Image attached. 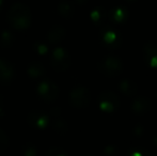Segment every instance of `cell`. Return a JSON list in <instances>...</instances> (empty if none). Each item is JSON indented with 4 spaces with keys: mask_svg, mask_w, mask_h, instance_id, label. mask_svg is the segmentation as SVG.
Masks as SVG:
<instances>
[{
    "mask_svg": "<svg viewBox=\"0 0 157 156\" xmlns=\"http://www.w3.org/2000/svg\"><path fill=\"white\" fill-rule=\"evenodd\" d=\"M8 19L13 28L18 30H25L29 28L31 24V12L30 9L24 3L13 4L8 13Z\"/></svg>",
    "mask_w": 157,
    "mask_h": 156,
    "instance_id": "obj_1",
    "label": "cell"
},
{
    "mask_svg": "<svg viewBox=\"0 0 157 156\" xmlns=\"http://www.w3.org/2000/svg\"><path fill=\"white\" fill-rule=\"evenodd\" d=\"M124 64L122 60L116 56H109L101 61L98 64V70L107 77H117L123 72Z\"/></svg>",
    "mask_w": 157,
    "mask_h": 156,
    "instance_id": "obj_2",
    "label": "cell"
},
{
    "mask_svg": "<svg viewBox=\"0 0 157 156\" xmlns=\"http://www.w3.org/2000/svg\"><path fill=\"white\" fill-rule=\"evenodd\" d=\"M91 102V94L88 88L76 86L70 93V103L75 108H86Z\"/></svg>",
    "mask_w": 157,
    "mask_h": 156,
    "instance_id": "obj_3",
    "label": "cell"
},
{
    "mask_svg": "<svg viewBox=\"0 0 157 156\" xmlns=\"http://www.w3.org/2000/svg\"><path fill=\"white\" fill-rule=\"evenodd\" d=\"M103 43L109 49H117L122 44V34L119 30L112 27H106L101 31Z\"/></svg>",
    "mask_w": 157,
    "mask_h": 156,
    "instance_id": "obj_4",
    "label": "cell"
},
{
    "mask_svg": "<svg viewBox=\"0 0 157 156\" xmlns=\"http://www.w3.org/2000/svg\"><path fill=\"white\" fill-rule=\"evenodd\" d=\"M52 65L56 71H65L71 65V57L62 47H57L52 54Z\"/></svg>",
    "mask_w": 157,
    "mask_h": 156,
    "instance_id": "obj_5",
    "label": "cell"
},
{
    "mask_svg": "<svg viewBox=\"0 0 157 156\" xmlns=\"http://www.w3.org/2000/svg\"><path fill=\"white\" fill-rule=\"evenodd\" d=\"M37 94L46 102H54L59 94V88L50 80H43L37 87Z\"/></svg>",
    "mask_w": 157,
    "mask_h": 156,
    "instance_id": "obj_6",
    "label": "cell"
},
{
    "mask_svg": "<svg viewBox=\"0 0 157 156\" xmlns=\"http://www.w3.org/2000/svg\"><path fill=\"white\" fill-rule=\"evenodd\" d=\"M28 123L33 128L43 129L49 123V118L41 110H33L28 115Z\"/></svg>",
    "mask_w": 157,
    "mask_h": 156,
    "instance_id": "obj_7",
    "label": "cell"
},
{
    "mask_svg": "<svg viewBox=\"0 0 157 156\" xmlns=\"http://www.w3.org/2000/svg\"><path fill=\"white\" fill-rule=\"evenodd\" d=\"M152 108V102L147 96H138L132 103V110L135 115L143 116L147 113Z\"/></svg>",
    "mask_w": 157,
    "mask_h": 156,
    "instance_id": "obj_8",
    "label": "cell"
},
{
    "mask_svg": "<svg viewBox=\"0 0 157 156\" xmlns=\"http://www.w3.org/2000/svg\"><path fill=\"white\" fill-rule=\"evenodd\" d=\"M15 76V71L12 63L6 59L0 58V82L8 85L12 82Z\"/></svg>",
    "mask_w": 157,
    "mask_h": 156,
    "instance_id": "obj_9",
    "label": "cell"
},
{
    "mask_svg": "<svg viewBox=\"0 0 157 156\" xmlns=\"http://www.w3.org/2000/svg\"><path fill=\"white\" fill-rule=\"evenodd\" d=\"M128 18V11L126 8L118 6L108 12V19L113 24H123Z\"/></svg>",
    "mask_w": 157,
    "mask_h": 156,
    "instance_id": "obj_10",
    "label": "cell"
},
{
    "mask_svg": "<svg viewBox=\"0 0 157 156\" xmlns=\"http://www.w3.org/2000/svg\"><path fill=\"white\" fill-rule=\"evenodd\" d=\"M66 36V31L64 29L63 26L61 25H56L50 29V31L48 32V42L52 45H58L61 42L65 39Z\"/></svg>",
    "mask_w": 157,
    "mask_h": 156,
    "instance_id": "obj_11",
    "label": "cell"
},
{
    "mask_svg": "<svg viewBox=\"0 0 157 156\" xmlns=\"http://www.w3.org/2000/svg\"><path fill=\"white\" fill-rule=\"evenodd\" d=\"M120 90L123 94L128 97H132L138 92V85L134 80L130 79H124L120 82Z\"/></svg>",
    "mask_w": 157,
    "mask_h": 156,
    "instance_id": "obj_12",
    "label": "cell"
},
{
    "mask_svg": "<svg viewBox=\"0 0 157 156\" xmlns=\"http://www.w3.org/2000/svg\"><path fill=\"white\" fill-rule=\"evenodd\" d=\"M58 13L65 19H70L74 16L75 9L72 2L67 0H62L58 4Z\"/></svg>",
    "mask_w": 157,
    "mask_h": 156,
    "instance_id": "obj_13",
    "label": "cell"
},
{
    "mask_svg": "<svg viewBox=\"0 0 157 156\" xmlns=\"http://www.w3.org/2000/svg\"><path fill=\"white\" fill-rule=\"evenodd\" d=\"M27 72L30 78L36 80V79L42 78L45 75V67L40 62H32L31 64L28 67Z\"/></svg>",
    "mask_w": 157,
    "mask_h": 156,
    "instance_id": "obj_14",
    "label": "cell"
},
{
    "mask_svg": "<svg viewBox=\"0 0 157 156\" xmlns=\"http://www.w3.org/2000/svg\"><path fill=\"white\" fill-rule=\"evenodd\" d=\"M90 17H91L92 21H93L95 25H101L108 18V13L104 8L97 6V8H95L91 12Z\"/></svg>",
    "mask_w": 157,
    "mask_h": 156,
    "instance_id": "obj_15",
    "label": "cell"
},
{
    "mask_svg": "<svg viewBox=\"0 0 157 156\" xmlns=\"http://www.w3.org/2000/svg\"><path fill=\"white\" fill-rule=\"evenodd\" d=\"M98 101L99 102L104 101V102L110 103L116 109H118L119 107H120V98H119V96L117 95L116 93H113L112 91L101 92V95H99V97H98Z\"/></svg>",
    "mask_w": 157,
    "mask_h": 156,
    "instance_id": "obj_16",
    "label": "cell"
},
{
    "mask_svg": "<svg viewBox=\"0 0 157 156\" xmlns=\"http://www.w3.org/2000/svg\"><path fill=\"white\" fill-rule=\"evenodd\" d=\"M154 56H157V45L154 44L153 42H149L143 47V58L144 61L150 64V61Z\"/></svg>",
    "mask_w": 157,
    "mask_h": 156,
    "instance_id": "obj_17",
    "label": "cell"
},
{
    "mask_svg": "<svg viewBox=\"0 0 157 156\" xmlns=\"http://www.w3.org/2000/svg\"><path fill=\"white\" fill-rule=\"evenodd\" d=\"M54 128L60 135H64V134L67 133L68 129V125L66 123V121L62 118H57L54 121Z\"/></svg>",
    "mask_w": 157,
    "mask_h": 156,
    "instance_id": "obj_18",
    "label": "cell"
},
{
    "mask_svg": "<svg viewBox=\"0 0 157 156\" xmlns=\"http://www.w3.org/2000/svg\"><path fill=\"white\" fill-rule=\"evenodd\" d=\"M14 42V36L10 31H2L0 33V45L2 47H10Z\"/></svg>",
    "mask_w": 157,
    "mask_h": 156,
    "instance_id": "obj_19",
    "label": "cell"
},
{
    "mask_svg": "<svg viewBox=\"0 0 157 156\" xmlns=\"http://www.w3.org/2000/svg\"><path fill=\"white\" fill-rule=\"evenodd\" d=\"M9 146V139L8 136L4 134L2 129H0V152H3Z\"/></svg>",
    "mask_w": 157,
    "mask_h": 156,
    "instance_id": "obj_20",
    "label": "cell"
},
{
    "mask_svg": "<svg viewBox=\"0 0 157 156\" xmlns=\"http://www.w3.org/2000/svg\"><path fill=\"white\" fill-rule=\"evenodd\" d=\"M48 156H67V153L65 151L61 150L60 148H50L47 151Z\"/></svg>",
    "mask_w": 157,
    "mask_h": 156,
    "instance_id": "obj_21",
    "label": "cell"
},
{
    "mask_svg": "<svg viewBox=\"0 0 157 156\" xmlns=\"http://www.w3.org/2000/svg\"><path fill=\"white\" fill-rule=\"evenodd\" d=\"M99 107H101V110L105 111V112H113V111L116 110V108H114L110 103L104 102V101L99 102Z\"/></svg>",
    "mask_w": 157,
    "mask_h": 156,
    "instance_id": "obj_22",
    "label": "cell"
},
{
    "mask_svg": "<svg viewBox=\"0 0 157 156\" xmlns=\"http://www.w3.org/2000/svg\"><path fill=\"white\" fill-rule=\"evenodd\" d=\"M104 153L108 156H116L119 154V150L117 146H106Z\"/></svg>",
    "mask_w": 157,
    "mask_h": 156,
    "instance_id": "obj_23",
    "label": "cell"
},
{
    "mask_svg": "<svg viewBox=\"0 0 157 156\" xmlns=\"http://www.w3.org/2000/svg\"><path fill=\"white\" fill-rule=\"evenodd\" d=\"M24 154L27 155V156H35L37 154V151H36V149H35V146H30L29 144H28V146L25 148Z\"/></svg>",
    "mask_w": 157,
    "mask_h": 156,
    "instance_id": "obj_24",
    "label": "cell"
},
{
    "mask_svg": "<svg viewBox=\"0 0 157 156\" xmlns=\"http://www.w3.org/2000/svg\"><path fill=\"white\" fill-rule=\"evenodd\" d=\"M35 49H36V51L39 52L40 55H44L47 51V47H46V45H44V44H35Z\"/></svg>",
    "mask_w": 157,
    "mask_h": 156,
    "instance_id": "obj_25",
    "label": "cell"
},
{
    "mask_svg": "<svg viewBox=\"0 0 157 156\" xmlns=\"http://www.w3.org/2000/svg\"><path fill=\"white\" fill-rule=\"evenodd\" d=\"M134 133L136 134L137 136H141V135H143V133H144V128H143V126H141V125H138V126L135 127Z\"/></svg>",
    "mask_w": 157,
    "mask_h": 156,
    "instance_id": "obj_26",
    "label": "cell"
},
{
    "mask_svg": "<svg viewBox=\"0 0 157 156\" xmlns=\"http://www.w3.org/2000/svg\"><path fill=\"white\" fill-rule=\"evenodd\" d=\"M149 65H150V67H157V56H154L153 58L151 59Z\"/></svg>",
    "mask_w": 157,
    "mask_h": 156,
    "instance_id": "obj_27",
    "label": "cell"
},
{
    "mask_svg": "<svg viewBox=\"0 0 157 156\" xmlns=\"http://www.w3.org/2000/svg\"><path fill=\"white\" fill-rule=\"evenodd\" d=\"M75 1H76L79 6H85V4L88 2V0H75Z\"/></svg>",
    "mask_w": 157,
    "mask_h": 156,
    "instance_id": "obj_28",
    "label": "cell"
},
{
    "mask_svg": "<svg viewBox=\"0 0 157 156\" xmlns=\"http://www.w3.org/2000/svg\"><path fill=\"white\" fill-rule=\"evenodd\" d=\"M4 116V111H3V106H2L1 102H0V119Z\"/></svg>",
    "mask_w": 157,
    "mask_h": 156,
    "instance_id": "obj_29",
    "label": "cell"
},
{
    "mask_svg": "<svg viewBox=\"0 0 157 156\" xmlns=\"http://www.w3.org/2000/svg\"><path fill=\"white\" fill-rule=\"evenodd\" d=\"M153 143H154V146H157V136H156V137H154Z\"/></svg>",
    "mask_w": 157,
    "mask_h": 156,
    "instance_id": "obj_30",
    "label": "cell"
},
{
    "mask_svg": "<svg viewBox=\"0 0 157 156\" xmlns=\"http://www.w3.org/2000/svg\"><path fill=\"white\" fill-rule=\"evenodd\" d=\"M2 8V0H0V9Z\"/></svg>",
    "mask_w": 157,
    "mask_h": 156,
    "instance_id": "obj_31",
    "label": "cell"
},
{
    "mask_svg": "<svg viewBox=\"0 0 157 156\" xmlns=\"http://www.w3.org/2000/svg\"><path fill=\"white\" fill-rule=\"evenodd\" d=\"M127 1H129V2H134V1H136V0H127Z\"/></svg>",
    "mask_w": 157,
    "mask_h": 156,
    "instance_id": "obj_32",
    "label": "cell"
},
{
    "mask_svg": "<svg viewBox=\"0 0 157 156\" xmlns=\"http://www.w3.org/2000/svg\"><path fill=\"white\" fill-rule=\"evenodd\" d=\"M156 97H157V93H156Z\"/></svg>",
    "mask_w": 157,
    "mask_h": 156,
    "instance_id": "obj_33",
    "label": "cell"
}]
</instances>
